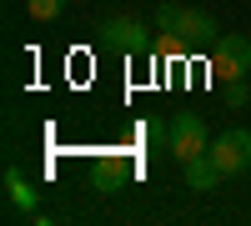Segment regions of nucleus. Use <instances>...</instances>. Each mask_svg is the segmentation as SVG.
<instances>
[{
  "mask_svg": "<svg viewBox=\"0 0 251 226\" xmlns=\"http://www.w3.org/2000/svg\"><path fill=\"white\" fill-rule=\"evenodd\" d=\"M251 71V40L246 35H216L211 40V75L216 80H246Z\"/></svg>",
  "mask_w": 251,
  "mask_h": 226,
  "instance_id": "nucleus-1",
  "label": "nucleus"
},
{
  "mask_svg": "<svg viewBox=\"0 0 251 226\" xmlns=\"http://www.w3.org/2000/svg\"><path fill=\"white\" fill-rule=\"evenodd\" d=\"M211 141H206V121L196 116V111H181V116H171V131H166V151H171L181 166L191 156H201Z\"/></svg>",
  "mask_w": 251,
  "mask_h": 226,
  "instance_id": "nucleus-2",
  "label": "nucleus"
},
{
  "mask_svg": "<svg viewBox=\"0 0 251 226\" xmlns=\"http://www.w3.org/2000/svg\"><path fill=\"white\" fill-rule=\"evenodd\" d=\"M100 40H106L111 50H121V55H146L151 50V30L141 25L136 15H111V20H100Z\"/></svg>",
  "mask_w": 251,
  "mask_h": 226,
  "instance_id": "nucleus-3",
  "label": "nucleus"
},
{
  "mask_svg": "<svg viewBox=\"0 0 251 226\" xmlns=\"http://www.w3.org/2000/svg\"><path fill=\"white\" fill-rule=\"evenodd\" d=\"M206 151H211V161H216L226 176H241V171L251 166V131L231 126V131H221V136H216Z\"/></svg>",
  "mask_w": 251,
  "mask_h": 226,
  "instance_id": "nucleus-4",
  "label": "nucleus"
},
{
  "mask_svg": "<svg viewBox=\"0 0 251 226\" xmlns=\"http://www.w3.org/2000/svg\"><path fill=\"white\" fill-rule=\"evenodd\" d=\"M5 201H10V216H35V186L25 176H20V166H5Z\"/></svg>",
  "mask_w": 251,
  "mask_h": 226,
  "instance_id": "nucleus-5",
  "label": "nucleus"
},
{
  "mask_svg": "<svg viewBox=\"0 0 251 226\" xmlns=\"http://www.w3.org/2000/svg\"><path fill=\"white\" fill-rule=\"evenodd\" d=\"M221 176H226V171L211 161V151H201V156L186 161V186H191V191H216V186H221Z\"/></svg>",
  "mask_w": 251,
  "mask_h": 226,
  "instance_id": "nucleus-6",
  "label": "nucleus"
},
{
  "mask_svg": "<svg viewBox=\"0 0 251 226\" xmlns=\"http://www.w3.org/2000/svg\"><path fill=\"white\" fill-rule=\"evenodd\" d=\"M176 35H186L191 46H201V40H216V20L206 15V10H191V5H181V20H176Z\"/></svg>",
  "mask_w": 251,
  "mask_h": 226,
  "instance_id": "nucleus-7",
  "label": "nucleus"
},
{
  "mask_svg": "<svg viewBox=\"0 0 251 226\" xmlns=\"http://www.w3.org/2000/svg\"><path fill=\"white\" fill-rule=\"evenodd\" d=\"M116 186H121V161H116V156H100L96 171H91V191H96V196H111Z\"/></svg>",
  "mask_w": 251,
  "mask_h": 226,
  "instance_id": "nucleus-8",
  "label": "nucleus"
},
{
  "mask_svg": "<svg viewBox=\"0 0 251 226\" xmlns=\"http://www.w3.org/2000/svg\"><path fill=\"white\" fill-rule=\"evenodd\" d=\"M60 10H66V0H25V15L30 20H55Z\"/></svg>",
  "mask_w": 251,
  "mask_h": 226,
  "instance_id": "nucleus-9",
  "label": "nucleus"
},
{
  "mask_svg": "<svg viewBox=\"0 0 251 226\" xmlns=\"http://www.w3.org/2000/svg\"><path fill=\"white\" fill-rule=\"evenodd\" d=\"M176 20H181V5H176V0H166V5L156 10V30H176Z\"/></svg>",
  "mask_w": 251,
  "mask_h": 226,
  "instance_id": "nucleus-10",
  "label": "nucleus"
},
{
  "mask_svg": "<svg viewBox=\"0 0 251 226\" xmlns=\"http://www.w3.org/2000/svg\"><path fill=\"white\" fill-rule=\"evenodd\" d=\"M226 96H231V106H246V86L241 80H226Z\"/></svg>",
  "mask_w": 251,
  "mask_h": 226,
  "instance_id": "nucleus-11",
  "label": "nucleus"
}]
</instances>
